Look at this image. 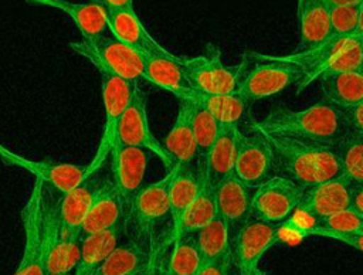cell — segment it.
I'll list each match as a JSON object with an SVG mask.
<instances>
[{
    "mask_svg": "<svg viewBox=\"0 0 363 275\" xmlns=\"http://www.w3.org/2000/svg\"><path fill=\"white\" fill-rule=\"evenodd\" d=\"M255 187L240 180L234 173L216 187L218 214L225 221L231 240L252 218Z\"/></svg>",
    "mask_w": 363,
    "mask_h": 275,
    "instance_id": "d6986e66",
    "label": "cell"
},
{
    "mask_svg": "<svg viewBox=\"0 0 363 275\" xmlns=\"http://www.w3.org/2000/svg\"><path fill=\"white\" fill-rule=\"evenodd\" d=\"M225 275H241V272L238 271V268L233 264V261H231V265H230V268H228V271H227V274Z\"/></svg>",
    "mask_w": 363,
    "mask_h": 275,
    "instance_id": "bcb514c9",
    "label": "cell"
},
{
    "mask_svg": "<svg viewBox=\"0 0 363 275\" xmlns=\"http://www.w3.org/2000/svg\"><path fill=\"white\" fill-rule=\"evenodd\" d=\"M203 265L194 235H184L170 241L166 254L167 275H197Z\"/></svg>",
    "mask_w": 363,
    "mask_h": 275,
    "instance_id": "d6a6232c",
    "label": "cell"
},
{
    "mask_svg": "<svg viewBox=\"0 0 363 275\" xmlns=\"http://www.w3.org/2000/svg\"><path fill=\"white\" fill-rule=\"evenodd\" d=\"M101 4L105 10H113V9H122V7H130L133 6V0H89Z\"/></svg>",
    "mask_w": 363,
    "mask_h": 275,
    "instance_id": "7bdbcfd3",
    "label": "cell"
},
{
    "mask_svg": "<svg viewBox=\"0 0 363 275\" xmlns=\"http://www.w3.org/2000/svg\"><path fill=\"white\" fill-rule=\"evenodd\" d=\"M191 106H193V130H194V138H196V145L199 152V163H200L204 160L211 146L214 145L220 133L221 125L199 98L191 101Z\"/></svg>",
    "mask_w": 363,
    "mask_h": 275,
    "instance_id": "e575fe53",
    "label": "cell"
},
{
    "mask_svg": "<svg viewBox=\"0 0 363 275\" xmlns=\"http://www.w3.org/2000/svg\"><path fill=\"white\" fill-rule=\"evenodd\" d=\"M278 244V224L251 218L231 240V261L241 275H264L259 262Z\"/></svg>",
    "mask_w": 363,
    "mask_h": 275,
    "instance_id": "4fadbf2b",
    "label": "cell"
},
{
    "mask_svg": "<svg viewBox=\"0 0 363 275\" xmlns=\"http://www.w3.org/2000/svg\"><path fill=\"white\" fill-rule=\"evenodd\" d=\"M149 150L116 143L111 152L112 183L121 194L126 210L135 196L145 186Z\"/></svg>",
    "mask_w": 363,
    "mask_h": 275,
    "instance_id": "2e32d148",
    "label": "cell"
},
{
    "mask_svg": "<svg viewBox=\"0 0 363 275\" xmlns=\"http://www.w3.org/2000/svg\"><path fill=\"white\" fill-rule=\"evenodd\" d=\"M187 77L199 95H224L238 91L240 81L248 68V57L235 65L221 60V51L214 44H207L201 54L182 57Z\"/></svg>",
    "mask_w": 363,
    "mask_h": 275,
    "instance_id": "8992f818",
    "label": "cell"
},
{
    "mask_svg": "<svg viewBox=\"0 0 363 275\" xmlns=\"http://www.w3.org/2000/svg\"><path fill=\"white\" fill-rule=\"evenodd\" d=\"M125 234V225L81 238L79 259L72 275H92L101 262L121 244L119 240Z\"/></svg>",
    "mask_w": 363,
    "mask_h": 275,
    "instance_id": "f546056e",
    "label": "cell"
},
{
    "mask_svg": "<svg viewBox=\"0 0 363 275\" xmlns=\"http://www.w3.org/2000/svg\"><path fill=\"white\" fill-rule=\"evenodd\" d=\"M267 138L274 150L277 172L305 189L343 174L337 146Z\"/></svg>",
    "mask_w": 363,
    "mask_h": 275,
    "instance_id": "7a4b0ae2",
    "label": "cell"
},
{
    "mask_svg": "<svg viewBox=\"0 0 363 275\" xmlns=\"http://www.w3.org/2000/svg\"><path fill=\"white\" fill-rule=\"evenodd\" d=\"M164 147L174 159L176 164H199V152L193 130V106L191 101H179L174 123L164 138Z\"/></svg>",
    "mask_w": 363,
    "mask_h": 275,
    "instance_id": "d4e9b609",
    "label": "cell"
},
{
    "mask_svg": "<svg viewBox=\"0 0 363 275\" xmlns=\"http://www.w3.org/2000/svg\"><path fill=\"white\" fill-rule=\"evenodd\" d=\"M235 129L237 126L221 125L214 145L204 160L199 163L204 169L207 183H210L214 189L234 173Z\"/></svg>",
    "mask_w": 363,
    "mask_h": 275,
    "instance_id": "4316f807",
    "label": "cell"
},
{
    "mask_svg": "<svg viewBox=\"0 0 363 275\" xmlns=\"http://www.w3.org/2000/svg\"><path fill=\"white\" fill-rule=\"evenodd\" d=\"M99 75L104 102V126L95 155L86 167V179L92 177L102 167L106 157L111 156V152L116 145L119 123L138 86V84L105 71H99Z\"/></svg>",
    "mask_w": 363,
    "mask_h": 275,
    "instance_id": "52a82bcc",
    "label": "cell"
},
{
    "mask_svg": "<svg viewBox=\"0 0 363 275\" xmlns=\"http://www.w3.org/2000/svg\"><path fill=\"white\" fill-rule=\"evenodd\" d=\"M353 187L354 184L345 174L309 187L298 210L316 221H322L352 207Z\"/></svg>",
    "mask_w": 363,
    "mask_h": 275,
    "instance_id": "e0dca14e",
    "label": "cell"
},
{
    "mask_svg": "<svg viewBox=\"0 0 363 275\" xmlns=\"http://www.w3.org/2000/svg\"><path fill=\"white\" fill-rule=\"evenodd\" d=\"M231 265V255L214 259L210 262H204L197 272V275H225Z\"/></svg>",
    "mask_w": 363,
    "mask_h": 275,
    "instance_id": "f35d334b",
    "label": "cell"
},
{
    "mask_svg": "<svg viewBox=\"0 0 363 275\" xmlns=\"http://www.w3.org/2000/svg\"><path fill=\"white\" fill-rule=\"evenodd\" d=\"M323 237L336 240L363 252V232H326Z\"/></svg>",
    "mask_w": 363,
    "mask_h": 275,
    "instance_id": "74e56055",
    "label": "cell"
},
{
    "mask_svg": "<svg viewBox=\"0 0 363 275\" xmlns=\"http://www.w3.org/2000/svg\"><path fill=\"white\" fill-rule=\"evenodd\" d=\"M98 186L91 183V177L58 198L60 232L65 237L81 238L82 224L94 204Z\"/></svg>",
    "mask_w": 363,
    "mask_h": 275,
    "instance_id": "603a6c76",
    "label": "cell"
},
{
    "mask_svg": "<svg viewBox=\"0 0 363 275\" xmlns=\"http://www.w3.org/2000/svg\"><path fill=\"white\" fill-rule=\"evenodd\" d=\"M193 235L203 264L231 255V235L220 214H217L210 224Z\"/></svg>",
    "mask_w": 363,
    "mask_h": 275,
    "instance_id": "1f68e13d",
    "label": "cell"
},
{
    "mask_svg": "<svg viewBox=\"0 0 363 275\" xmlns=\"http://www.w3.org/2000/svg\"><path fill=\"white\" fill-rule=\"evenodd\" d=\"M170 180L172 170L157 181L145 184L126 210L125 231H129L130 240L149 249L155 248L156 230L170 220Z\"/></svg>",
    "mask_w": 363,
    "mask_h": 275,
    "instance_id": "277c9868",
    "label": "cell"
},
{
    "mask_svg": "<svg viewBox=\"0 0 363 275\" xmlns=\"http://www.w3.org/2000/svg\"><path fill=\"white\" fill-rule=\"evenodd\" d=\"M306 189L284 177L274 176L255 189L252 198V218L279 224L299 207Z\"/></svg>",
    "mask_w": 363,
    "mask_h": 275,
    "instance_id": "7c38bea8",
    "label": "cell"
},
{
    "mask_svg": "<svg viewBox=\"0 0 363 275\" xmlns=\"http://www.w3.org/2000/svg\"><path fill=\"white\" fill-rule=\"evenodd\" d=\"M197 98L214 115L220 125L227 126L238 128L250 108V103L238 92L224 95H197Z\"/></svg>",
    "mask_w": 363,
    "mask_h": 275,
    "instance_id": "836d02e7",
    "label": "cell"
},
{
    "mask_svg": "<svg viewBox=\"0 0 363 275\" xmlns=\"http://www.w3.org/2000/svg\"><path fill=\"white\" fill-rule=\"evenodd\" d=\"M116 143L149 150L163 162L167 172L176 167L174 159L150 130L147 118V95L142 88H139V85L136 86L133 98L119 123Z\"/></svg>",
    "mask_w": 363,
    "mask_h": 275,
    "instance_id": "8fae6325",
    "label": "cell"
},
{
    "mask_svg": "<svg viewBox=\"0 0 363 275\" xmlns=\"http://www.w3.org/2000/svg\"><path fill=\"white\" fill-rule=\"evenodd\" d=\"M30 4L54 7L65 13L79 30L84 40H95L111 34L106 10L95 3V1H85V3H74L69 0H24Z\"/></svg>",
    "mask_w": 363,
    "mask_h": 275,
    "instance_id": "7402d4cb",
    "label": "cell"
},
{
    "mask_svg": "<svg viewBox=\"0 0 363 275\" xmlns=\"http://www.w3.org/2000/svg\"><path fill=\"white\" fill-rule=\"evenodd\" d=\"M106 18L111 34L126 45L138 50L145 57L167 51L146 30V27L135 13L133 6L106 10Z\"/></svg>",
    "mask_w": 363,
    "mask_h": 275,
    "instance_id": "44dd1931",
    "label": "cell"
},
{
    "mask_svg": "<svg viewBox=\"0 0 363 275\" xmlns=\"http://www.w3.org/2000/svg\"><path fill=\"white\" fill-rule=\"evenodd\" d=\"M69 47L74 52L86 58L98 72L105 71L133 84L145 81L146 57L112 34L95 40L81 38L69 43Z\"/></svg>",
    "mask_w": 363,
    "mask_h": 275,
    "instance_id": "5b68a950",
    "label": "cell"
},
{
    "mask_svg": "<svg viewBox=\"0 0 363 275\" xmlns=\"http://www.w3.org/2000/svg\"><path fill=\"white\" fill-rule=\"evenodd\" d=\"M350 130L363 135V102L345 111Z\"/></svg>",
    "mask_w": 363,
    "mask_h": 275,
    "instance_id": "60d3db41",
    "label": "cell"
},
{
    "mask_svg": "<svg viewBox=\"0 0 363 275\" xmlns=\"http://www.w3.org/2000/svg\"><path fill=\"white\" fill-rule=\"evenodd\" d=\"M0 159L4 164L20 167L34 176V179H41L47 186L54 187L58 193L65 194L81 181L86 179V166L75 164L68 162H54V160H34L23 155H18L0 143Z\"/></svg>",
    "mask_w": 363,
    "mask_h": 275,
    "instance_id": "5bb4252c",
    "label": "cell"
},
{
    "mask_svg": "<svg viewBox=\"0 0 363 275\" xmlns=\"http://www.w3.org/2000/svg\"><path fill=\"white\" fill-rule=\"evenodd\" d=\"M277 164L269 139L250 126L248 132L235 129L234 174L251 187H258L275 176Z\"/></svg>",
    "mask_w": 363,
    "mask_h": 275,
    "instance_id": "30bf717a",
    "label": "cell"
},
{
    "mask_svg": "<svg viewBox=\"0 0 363 275\" xmlns=\"http://www.w3.org/2000/svg\"><path fill=\"white\" fill-rule=\"evenodd\" d=\"M204 181H206V174L201 164H196V166L176 164V167L172 170V180L169 187L170 221H172L170 232L179 225L186 210L191 206V203L196 200V197L201 191Z\"/></svg>",
    "mask_w": 363,
    "mask_h": 275,
    "instance_id": "cb8c5ba5",
    "label": "cell"
},
{
    "mask_svg": "<svg viewBox=\"0 0 363 275\" xmlns=\"http://www.w3.org/2000/svg\"><path fill=\"white\" fill-rule=\"evenodd\" d=\"M45 183L34 179V184L26 204L21 208L24 245L20 262L13 275H45V237H44V204Z\"/></svg>",
    "mask_w": 363,
    "mask_h": 275,
    "instance_id": "ba28073f",
    "label": "cell"
},
{
    "mask_svg": "<svg viewBox=\"0 0 363 275\" xmlns=\"http://www.w3.org/2000/svg\"><path fill=\"white\" fill-rule=\"evenodd\" d=\"M298 50H308L330 37V7L326 0H298Z\"/></svg>",
    "mask_w": 363,
    "mask_h": 275,
    "instance_id": "484cf974",
    "label": "cell"
},
{
    "mask_svg": "<svg viewBox=\"0 0 363 275\" xmlns=\"http://www.w3.org/2000/svg\"><path fill=\"white\" fill-rule=\"evenodd\" d=\"M126 223V206L112 180L98 186L94 204L82 224L81 238L112 230Z\"/></svg>",
    "mask_w": 363,
    "mask_h": 275,
    "instance_id": "ffe728a7",
    "label": "cell"
},
{
    "mask_svg": "<svg viewBox=\"0 0 363 275\" xmlns=\"http://www.w3.org/2000/svg\"><path fill=\"white\" fill-rule=\"evenodd\" d=\"M352 208L363 218V186H354L353 187Z\"/></svg>",
    "mask_w": 363,
    "mask_h": 275,
    "instance_id": "b9f144b4",
    "label": "cell"
},
{
    "mask_svg": "<svg viewBox=\"0 0 363 275\" xmlns=\"http://www.w3.org/2000/svg\"><path fill=\"white\" fill-rule=\"evenodd\" d=\"M152 251L133 240L122 242L92 275H143L152 261Z\"/></svg>",
    "mask_w": 363,
    "mask_h": 275,
    "instance_id": "83f0119b",
    "label": "cell"
},
{
    "mask_svg": "<svg viewBox=\"0 0 363 275\" xmlns=\"http://www.w3.org/2000/svg\"><path fill=\"white\" fill-rule=\"evenodd\" d=\"M356 34L363 37V0H362V3H360V17H359V26H357Z\"/></svg>",
    "mask_w": 363,
    "mask_h": 275,
    "instance_id": "f6af8a7d",
    "label": "cell"
},
{
    "mask_svg": "<svg viewBox=\"0 0 363 275\" xmlns=\"http://www.w3.org/2000/svg\"><path fill=\"white\" fill-rule=\"evenodd\" d=\"M267 55L272 60L294 64L302 69L303 77L296 85V94H301L328 72L363 68V37L357 34L349 37L330 35L326 41L308 50L286 55Z\"/></svg>",
    "mask_w": 363,
    "mask_h": 275,
    "instance_id": "3957f363",
    "label": "cell"
},
{
    "mask_svg": "<svg viewBox=\"0 0 363 275\" xmlns=\"http://www.w3.org/2000/svg\"><path fill=\"white\" fill-rule=\"evenodd\" d=\"M360 17V4L330 7V35L349 37L356 34Z\"/></svg>",
    "mask_w": 363,
    "mask_h": 275,
    "instance_id": "8d00e7d4",
    "label": "cell"
},
{
    "mask_svg": "<svg viewBox=\"0 0 363 275\" xmlns=\"http://www.w3.org/2000/svg\"><path fill=\"white\" fill-rule=\"evenodd\" d=\"M247 57L257 62L250 69H245L237 92L250 105L255 101L275 95L291 85H298L303 77L299 67L272 60L267 54L248 51Z\"/></svg>",
    "mask_w": 363,
    "mask_h": 275,
    "instance_id": "9c48e42d",
    "label": "cell"
},
{
    "mask_svg": "<svg viewBox=\"0 0 363 275\" xmlns=\"http://www.w3.org/2000/svg\"><path fill=\"white\" fill-rule=\"evenodd\" d=\"M319 81L323 98L343 111L363 102V68L328 72Z\"/></svg>",
    "mask_w": 363,
    "mask_h": 275,
    "instance_id": "f1b7e54d",
    "label": "cell"
},
{
    "mask_svg": "<svg viewBox=\"0 0 363 275\" xmlns=\"http://www.w3.org/2000/svg\"><path fill=\"white\" fill-rule=\"evenodd\" d=\"M145 81L174 95L177 101H193L197 98L182 57L174 55L169 50L146 57Z\"/></svg>",
    "mask_w": 363,
    "mask_h": 275,
    "instance_id": "ac0fdd59",
    "label": "cell"
},
{
    "mask_svg": "<svg viewBox=\"0 0 363 275\" xmlns=\"http://www.w3.org/2000/svg\"><path fill=\"white\" fill-rule=\"evenodd\" d=\"M250 126L271 138L332 146H339L350 133L345 111L326 98L299 111L288 106H275L262 119L251 120Z\"/></svg>",
    "mask_w": 363,
    "mask_h": 275,
    "instance_id": "6da1fadb",
    "label": "cell"
},
{
    "mask_svg": "<svg viewBox=\"0 0 363 275\" xmlns=\"http://www.w3.org/2000/svg\"><path fill=\"white\" fill-rule=\"evenodd\" d=\"M329 7H337V6H352V4H360L362 0H326Z\"/></svg>",
    "mask_w": 363,
    "mask_h": 275,
    "instance_id": "ee69618b",
    "label": "cell"
},
{
    "mask_svg": "<svg viewBox=\"0 0 363 275\" xmlns=\"http://www.w3.org/2000/svg\"><path fill=\"white\" fill-rule=\"evenodd\" d=\"M217 214L218 210L216 200V189L206 180L201 191L191 203V206L186 210L179 225L170 232V241L199 232L201 228L210 224Z\"/></svg>",
    "mask_w": 363,
    "mask_h": 275,
    "instance_id": "4dcf8cb0",
    "label": "cell"
},
{
    "mask_svg": "<svg viewBox=\"0 0 363 275\" xmlns=\"http://www.w3.org/2000/svg\"><path fill=\"white\" fill-rule=\"evenodd\" d=\"M166 254H167V251L163 252L162 248L155 245V248L152 251V261L143 275H167Z\"/></svg>",
    "mask_w": 363,
    "mask_h": 275,
    "instance_id": "ab89813d",
    "label": "cell"
},
{
    "mask_svg": "<svg viewBox=\"0 0 363 275\" xmlns=\"http://www.w3.org/2000/svg\"><path fill=\"white\" fill-rule=\"evenodd\" d=\"M45 237V275H72L79 259L81 238L61 235L58 218V200L45 197L44 204Z\"/></svg>",
    "mask_w": 363,
    "mask_h": 275,
    "instance_id": "9a60e30c",
    "label": "cell"
},
{
    "mask_svg": "<svg viewBox=\"0 0 363 275\" xmlns=\"http://www.w3.org/2000/svg\"><path fill=\"white\" fill-rule=\"evenodd\" d=\"M342 173L354 184L363 186V135L350 133L337 146Z\"/></svg>",
    "mask_w": 363,
    "mask_h": 275,
    "instance_id": "d590c367",
    "label": "cell"
}]
</instances>
